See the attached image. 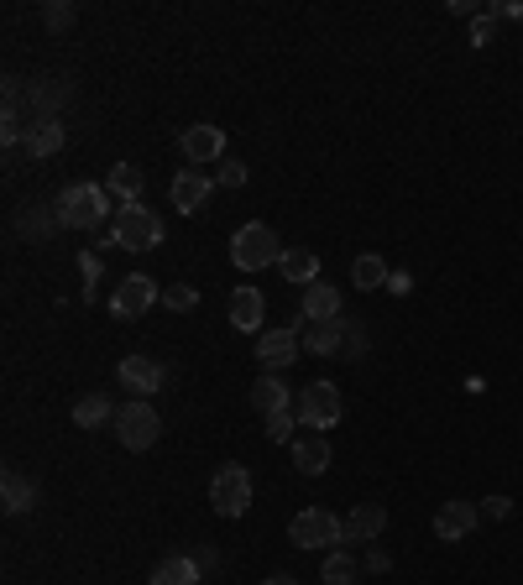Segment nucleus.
Wrapping results in <instances>:
<instances>
[{
	"mask_svg": "<svg viewBox=\"0 0 523 585\" xmlns=\"http://www.w3.org/2000/svg\"><path fill=\"white\" fill-rule=\"evenodd\" d=\"M53 204H58L63 230H95L110 215V189H100V183H68Z\"/></svg>",
	"mask_w": 523,
	"mask_h": 585,
	"instance_id": "nucleus-1",
	"label": "nucleus"
},
{
	"mask_svg": "<svg viewBox=\"0 0 523 585\" xmlns=\"http://www.w3.org/2000/svg\"><path fill=\"white\" fill-rule=\"evenodd\" d=\"M231 262L241 272H262V267H278L283 262V241H278V230L252 220V225H241L236 236H231Z\"/></svg>",
	"mask_w": 523,
	"mask_h": 585,
	"instance_id": "nucleus-2",
	"label": "nucleus"
},
{
	"mask_svg": "<svg viewBox=\"0 0 523 585\" xmlns=\"http://www.w3.org/2000/svg\"><path fill=\"white\" fill-rule=\"evenodd\" d=\"M288 544L293 549H340L346 544V518H335V512H325V507H304L299 518L288 523Z\"/></svg>",
	"mask_w": 523,
	"mask_h": 585,
	"instance_id": "nucleus-3",
	"label": "nucleus"
},
{
	"mask_svg": "<svg viewBox=\"0 0 523 585\" xmlns=\"http://www.w3.org/2000/svg\"><path fill=\"white\" fill-rule=\"evenodd\" d=\"M110 246H121V251H152V246H163V220H157L147 204H126V209H116Z\"/></svg>",
	"mask_w": 523,
	"mask_h": 585,
	"instance_id": "nucleus-4",
	"label": "nucleus"
},
{
	"mask_svg": "<svg viewBox=\"0 0 523 585\" xmlns=\"http://www.w3.org/2000/svg\"><path fill=\"white\" fill-rule=\"evenodd\" d=\"M293 413H299L314 434H325V429H335L340 418H346V403H340V392L330 382H309L299 397H293Z\"/></svg>",
	"mask_w": 523,
	"mask_h": 585,
	"instance_id": "nucleus-5",
	"label": "nucleus"
},
{
	"mask_svg": "<svg viewBox=\"0 0 523 585\" xmlns=\"http://www.w3.org/2000/svg\"><path fill=\"white\" fill-rule=\"evenodd\" d=\"M116 434H121V444L126 450H152L157 444V434H163V418H157V408L147 403V397H136V403H126V408H116Z\"/></svg>",
	"mask_w": 523,
	"mask_h": 585,
	"instance_id": "nucleus-6",
	"label": "nucleus"
},
{
	"mask_svg": "<svg viewBox=\"0 0 523 585\" xmlns=\"http://www.w3.org/2000/svg\"><path fill=\"white\" fill-rule=\"evenodd\" d=\"M210 507L220 518H241L252 507V476H246V465H220L210 481Z\"/></svg>",
	"mask_w": 523,
	"mask_h": 585,
	"instance_id": "nucleus-7",
	"label": "nucleus"
},
{
	"mask_svg": "<svg viewBox=\"0 0 523 585\" xmlns=\"http://www.w3.org/2000/svg\"><path fill=\"white\" fill-rule=\"evenodd\" d=\"M152 303H157V283H152V277H142V272H131V277H121V283H116V293H110V314H116V319H142Z\"/></svg>",
	"mask_w": 523,
	"mask_h": 585,
	"instance_id": "nucleus-8",
	"label": "nucleus"
},
{
	"mask_svg": "<svg viewBox=\"0 0 523 585\" xmlns=\"http://www.w3.org/2000/svg\"><path fill=\"white\" fill-rule=\"evenodd\" d=\"M304 324V319H299ZM299 324H283V330H267L257 340V361L267 371H288L293 361H299V350H304V335H299Z\"/></svg>",
	"mask_w": 523,
	"mask_h": 585,
	"instance_id": "nucleus-9",
	"label": "nucleus"
},
{
	"mask_svg": "<svg viewBox=\"0 0 523 585\" xmlns=\"http://www.w3.org/2000/svg\"><path fill=\"white\" fill-rule=\"evenodd\" d=\"M178 147H184V157L194 162V168H204V162H220L225 157V131L220 126H184V136H178Z\"/></svg>",
	"mask_w": 523,
	"mask_h": 585,
	"instance_id": "nucleus-10",
	"label": "nucleus"
},
{
	"mask_svg": "<svg viewBox=\"0 0 523 585\" xmlns=\"http://www.w3.org/2000/svg\"><path fill=\"white\" fill-rule=\"evenodd\" d=\"M173 209H184V215H199L204 204H210V194H215V178L210 173H199V168H184L173 178Z\"/></svg>",
	"mask_w": 523,
	"mask_h": 585,
	"instance_id": "nucleus-11",
	"label": "nucleus"
},
{
	"mask_svg": "<svg viewBox=\"0 0 523 585\" xmlns=\"http://www.w3.org/2000/svg\"><path fill=\"white\" fill-rule=\"evenodd\" d=\"M116 377H121V387H126L131 397H152L157 387H163V366H157L152 356H126Z\"/></svg>",
	"mask_w": 523,
	"mask_h": 585,
	"instance_id": "nucleus-12",
	"label": "nucleus"
},
{
	"mask_svg": "<svg viewBox=\"0 0 523 585\" xmlns=\"http://www.w3.org/2000/svg\"><path fill=\"white\" fill-rule=\"evenodd\" d=\"M299 319L304 324H330V319H340V293L330 283H309L304 298H299Z\"/></svg>",
	"mask_w": 523,
	"mask_h": 585,
	"instance_id": "nucleus-13",
	"label": "nucleus"
},
{
	"mask_svg": "<svg viewBox=\"0 0 523 585\" xmlns=\"http://www.w3.org/2000/svg\"><path fill=\"white\" fill-rule=\"evenodd\" d=\"M382 528H388V507H377V502H361L346 512V544H372Z\"/></svg>",
	"mask_w": 523,
	"mask_h": 585,
	"instance_id": "nucleus-14",
	"label": "nucleus"
},
{
	"mask_svg": "<svg viewBox=\"0 0 523 585\" xmlns=\"http://www.w3.org/2000/svg\"><path fill=\"white\" fill-rule=\"evenodd\" d=\"M262 319H267L262 288H236V293H231V324H236V330L252 335V330H262Z\"/></svg>",
	"mask_w": 523,
	"mask_h": 585,
	"instance_id": "nucleus-15",
	"label": "nucleus"
},
{
	"mask_svg": "<svg viewBox=\"0 0 523 585\" xmlns=\"http://www.w3.org/2000/svg\"><path fill=\"white\" fill-rule=\"evenodd\" d=\"M476 518H482V512H476V502H445V507L435 512V533L445 538V544H456V538H466V533L476 528Z\"/></svg>",
	"mask_w": 523,
	"mask_h": 585,
	"instance_id": "nucleus-16",
	"label": "nucleus"
},
{
	"mask_svg": "<svg viewBox=\"0 0 523 585\" xmlns=\"http://www.w3.org/2000/svg\"><path fill=\"white\" fill-rule=\"evenodd\" d=\"M330 439L325 434H304V439H293V465H299L304 476H325L330 471Z\"/></svg>",
	"mask_w": 523,
	"mask_h": 585,
	"instance_id": "nucleus-17",
	"label": "nucleus"
},
{
	"mask_svg": "<svg viewBox=\"0 0 523 585\" xmlns=\"http://www.w3.org/2000/svg\"><path fill=\"white\" fill-rule=\"evenodd\" d=\"M63 142H68V131H63L58 115H53V121H32L27 126V142H21V147H27L32 157H53V152H63Z\"/></svg>",
	"mask_w": 523,
	"mask_h": 585,
	"instance_id": "nucleus-18",
	"label": "nucleus"
},
{
	"mask_svg": "<svg viewBox=\"0 0 523 585\" xmlns=\"http://www.w3.org/2000/svg\"><path fill=\"white\" fill-rule=\"evenodd\" d=\"M346 314H340V319H330V324H314V330L304 335V350H309V356H340V345H346Z\"/></svg>",
	"mask_w": 523,
	"mask_h": 585,
	"instance_id": "nucleus-19",
	"label": "nucleus"
},
{
	"mask_svg": "<svg viewBox=\"0 0 523 585\" xmlns=\"http://www.w3.org/2000/svg\"><path fill=\"white\" fill-rule=\"evenodd\" d=\"M388 262H382V256L377 251H361L356 256V262H351V283L361 288V293H377V288H388Z\"/></svg>",
	"mask_w": 523,
	"mask_h": 585,
	"instance_id": "nucleus-20",
	"label": "nucleus"
},
{
	"mask_svg": "<svg viewBox=\"0 0 523 585\" xmlns=\"http://www.w3.org/2000/svg\"><path fill=\"white\" fill-rule=\"evenodd\" d=\"M199 565L189 554H168V559H157V570H152V585H199Z\"/></svg>",
	"mask_w": 523,
	"mask_h": 585,
	"instance_id": "nucleus-21",
	"label": "nucleus"
},
{
	"mask_svg": "<svg viewBox=\"0 0 523 585\" xmlns=\"http://www.w3.org/2000/svg\"><path fill=\"white\" fill-rule=\"evenodd\" d=\"M283 277L288 283H299V288H309V283H320V256L314 251H304V246H293V251H283Z\"/></svg>",
	"mask_w": 523,
	"mask_h": 585,
	"instance_id": "nucleus-22",
	"label": "nucleus"
},
{
	"mask_svg": "<svg viewBox=\"0 0 523 585\" xmlns=\"http://www.w3.org/2000/svg\"><path fill=\"white\" fill-rule=\"evenodd\" d=\"M252 408H257L262 418H272V413L293 408V397H288L283 377H257V387H252Z\"/></svg>",
	"mask_w": 523,
	"mask_h": 585,
	"instance_id": "nucleus-23",
	"label": "nucleus"
},
{
	"mask_svg": "<svg viewBox=\"0 0 523 585\" xmlns=\"http://www.w3.org/2000/svg\"><path fill=\"white\" fill-rule=\"evenodd\" d=\"M356 575H361V565H356V554H351L346 544L325 554V565H320V585H356Z\"/></svg>",
	"mask_w": 523,
	"mask_h": 585,
	"instance_id": "nucleus-24",
	"label": "nucleus"
},
{
	"mask_svg": "<svg viewBox=\"0 0 523 585\" xmlns=\"http://www.w3.org/2000/svg\"><path fill=\"white\" fill-rule=\"evenodd\" d=\"M105 189L116 194V199H126V204H142L147 178H142V168H131V162H116V168H110V178H105Z\"/></svg>",
	"mask_w": 523,
	"mask_h": 585,
	"instance_id": "nucleus-25",
	"label": "nucleus"
},
{
	"mask_svg": "<svg viewBox=\"0 0 523 585\" xmlns=\"http://www.w3.org/2000/svg\"><path fill=\"white\" fill-rule=\"evenodd\" d=\"M74 95V84L68 79H42V84H32V105H37V121H53V110Z\"/></svg>",
	"mask_w": 523,
	"mask_h": 585,
	"instance_id": "nucleus-26",
	"label": "nucleus"
},
{
	"mask_svg": "<svg viewBox=\"0 0 523 585\" xmlns=\"http://www.w3.org/2000/svg\"><path fill=\"white\" fill-rule=\"evenodd\" d=\"M105 418H116V408H110L105 392H84L79 403H74V424H79V429H100Z\"/></svg>",
	"mask_w": 523,
	"mask_h": 585,
	"instance_id": "nucleus-27",
	"label": "nucleus"
},
{
	"mask_svg": "<svg viewBox=\"0 0 523 585\" xmlns=\"http://www.w3.org/2000/svg\"><path fill=\"white\" fill-rule=\"evenodd\" d=\"M21 230H27L32 241H48V236H58V230H63V220H58V204H32V215H21Z\"/></svg>",
	"mask_w": 523,
	"mask_h": 585,
	"instance_id": "nucleus-28",
	"label": "nucleus"
},
{
	"mask_svg": "<svg viewBox=\"0 0 523 585\" xmlns=\"http://www.w3.org/2000/svg\"><path fill=\"white\" fill-rule=\"evenodd\" d=\"M0 502H6V512H27V507L37 502V486H32L27 476L6 471V481H0Z\"/></svg>",
	"mask_w": 523,
	"mask_h": 585,
	"instance_id": "nucleus-29",
	"label": "nucleus"
},
{
	"mask_svg": "<svg viewBox=\"0 0 523 585\" xmlns=\"http://www.w3.org/2000/svg\"><path fill=\"white\" fill-rule=\"evenodd\" d=\"M293 424H299V413H293V408L272 413V418H267V439H272V444H293Z\"/></svg>",
	"mask_w": 523,
	"mask_h": 585,
	"instance_id": "nucleus-30",
	"label": "nucleus"
},
{
	"mask_svg": "<svg viewBox=\"0 0 523 585\" xmlns=\"http://www.w3.org/2000/svg\"><path fill=\"white\" fill-rule=\"evenodd\" d=\"M42 21H48V32L74 27V6H68V0H48V6H42Z\"/></svg>",
	"mask_w": 523,
	"mask_h": 585,
	"instance_id": "nucleus-31",
	"label": "nucleus"
},
{
	"mask_svg": "<svg viewBox=\"0 0 523 585\" xmlns=\"http://www.w3.org/2000/svg\"><path fill=\"white\" fill-rule=\"evenodd\" d=\"M215 183H220V189H241V183H246V162L241 157H220Z\"/></svg>",
	"mask_w": 523,
	"mask_h": 585,
	"instance_id": "nucleus-32",
	"label": "nucleus"
},
{
	"mask_svg": "<svg viewBox=\"0 0 523 585\" xmlns=\"http://www.w3.org/2000/svg\"><path fill=\"white\" fill-rule=\"evenodd\" d=\"M163 303H168V309H173V314H189V309H194V303H199V293H194L189 283H173V288L163 293Z\"/></svg>",
	"mask_w": 523,
	"mask_h": 585,
	"instance_id": "nucleus-33",
	"label": "nucleus"
},
{
	"mask_svg": "<svg viewBox=\"0 0 523 585\" xmlns=\"http://www.w3.org/2000/svg\"><path fill=\"white\" fill-rule=\"evenodd\" d=\"M340 356H346V361H361V356H367V330H361L356 319L346 324V345H340Z\"/></svg>",
	"mask_w": 523,
	"mask_h": 585,
	"instance_id": "nucleus-34",
	"label": "nucleus"
},
{
	"mask_svg": "<svg viewBox=\"0 0 523 585\" xmlns=\"http://www.w3.org/2000/svg\"><path fill=\"white\" fill-rule=\"evenodd\" d=\"M100 288V256H84V298H95Z\"/></svg>",
	"mask_w": 523,
	"mask_h": 585,
	"instance_id": "nucleus-35",
	"label": "nucleus"
},
{
	"mask_svg": "<svg viewBox=\"0 0 523 585\" xmlns=\"http://www.w3.org/2000/svg\"><path fill=\"white\" fill-rule=\"evenodd\" d=\"M471 42H476V48H487V42H492V16H487V11L471 21Z\"/></svg>",
	"mask_w": 523,
	"mask_h": 585,
	"instance_id": "nucleus-36",
	"label": "nucleus"
},
{
	"mask_svg": "<svg viewBox=\"0 0 523 585\" xmlns=\"http://www.w3.org/2000/svg\"><path fill=\"white\" fill-rule=\"evenodd\" d=\"M487 16H513V21H523V0H492Z\"/></svg>",
	"mask_w": 523,
	"mask_h": 585,
	"instance_id": "nucleus-37",
	"label": "nucleus"
},
{
	"mask_svg": "<svg viewBox=\"0 0 523 585\" xmlns=\"http://www.w3.org/2000/svg\"><path fill=\"white\" fill-rule=\"evenodd\" d=\"M388 293L408 298V293H414V277H408V272H388Z\"/></svg>",
	"mask_w": 523,
	"mask_h": 585,
	"instance_id": "nucleus-38",
	"label": "nucleus"
},
{
	"mask_svg": "<svg viewBox=\"0 0 523 585\" xmlns=\"http://www.w3.org/2000/svg\"><path fill=\"white\" fill-rule=\"evenodd\" d=\"M194 565H199V570H215V565H220V554H215V549H199V554H194Z\"/></svg>",
	"mask_w": 523,
	"mask_h": 585,
	"instance_id": "nucleus-39",
	"label": "nucleus"
},
{
	"mask_svg": "<svg viewBox=\"0 0 523 585\" xmlns=\"http://www.w3.org/2000/svg\"><path fill=\"white\" fill-rule=\"evenodd\" d=\"M487 512H492V518H508L513 502H508V497H492V502H487Z\"/></svg>",
	"mask_w": 523,
	"mask_h": 585,
	"instance_id": "nucleus-40",
	"label": "nucleus"
},
{
	"mask_svg": "<svg viewBox=\"0 0 523 585\" xmlns=\"http://www.w3.org/2000/svg\"><path fill=\"white\" fill-rule=\"evenodd\" d=\"M367 570H377V575H382V570H388V554L372 549V554H367Z\"/></svg>",
	"mask_w": 523,
	"mask_h": 585,
	"instance_id": "nucleus-41",
	"label": "nucleus"
},
{
	"mask_svg": "<svg viewBox=\"0 0 523 585\" xmlns=\"http://www.w3.org/2000/svg\"><path fill=\"white\" fill-rule=\"evenodd\" d=\"M262 585H293V575H267Z\"/></svg>",
	"mask_w": 523,
	"mask_h": 585,
	"instance_id": "nucleus-42",
	"label": "nucleus"
}]
</instances>
